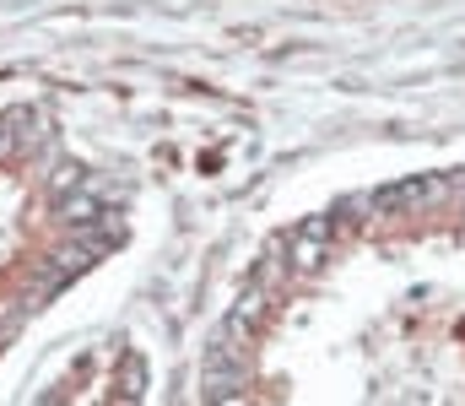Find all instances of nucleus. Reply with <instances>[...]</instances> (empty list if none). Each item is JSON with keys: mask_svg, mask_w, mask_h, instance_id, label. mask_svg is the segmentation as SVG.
<instances>
[{"mask_svg": "<svg viewBox=\"0 0 465 406\" xmlns=\"http://www.w3.org/2000/svg\"><path fill=\"white\" fill-rule=\"evenodd\" d=\"M331 239H336V228H331V217H314V223H303L298 233H292V271H320L325 266V255H331Z\"/></svg>", "mask_w": 465, "mask_h": 406, "instance_id": "1", "label": "nucleus"}, {"mask_svg": "<svg viewBox=\"0 0 465 406\" xmlns=\"http://www.w3.org/2000/svg\"><path fill=\"white\" fill-rule=\"evenodd\" d=\"M60 223L65 228H82V223H98V195H87L82 184L60 195Z\"/></svg>", "mask_w": 465, "mask_h": 406, "instance_id": "2", "label": "nucleus"}, {"mask_svg": "<svg viewBox=\"0 0 465 406\" xmlns=\"http://www.w3.org/2000/svg\"><path fill=\"white\" fill-rule=\"evenodd\" d=\"M141 380H146V369H141V358H130L124 374H119V401H135L141 396Z\"/></svg>", "mask_w": 465, "mask_h": 406, "instance_id": "4", "label": "nucleus"}, {"mask_svg": "<svg viewBox=\"0 0 465 406\" xmlns=\"http://www.w3.org/2000/svg\"><path fill=\"white\" fill-rule=\"evenodd\" d=\"M260 320H265V292H260V287H249V292H243V298L232 303L228 331H238V336H249V331H254Z\"/></svg>", "mask_w": 465, "mask_h": 406, "instance_id": "3", "label": "nucleus"}, {"mask_svg": "<svg viewBox=\"0 0 465 406\" xmlns=\"http://www.w3.org/2000/svg\"><path fill=\"white\" fill-rule=\"evenodd\" d=\"M49 184H54V190H60V195H65V190H76V184H82V168H76V163H60V168H54V179H49Z\"/></svg>", "mask_w": 465, "mask_h": 406, "instance_id": "5", "label": "nucleus"}]
</instances>
